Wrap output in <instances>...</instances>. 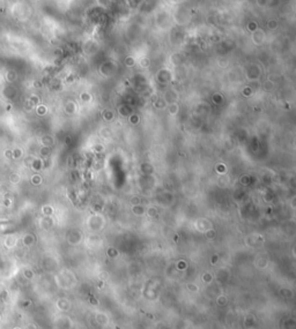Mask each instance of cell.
Instances as JSON below:
<instances>
[{
  "mask_svg": "<svg viewBox=\"0 0 296 329\" xmlns=\"http://www.w3.org/2000/svg\"><path fill=\"white\" fill-rule=\"evenodd\" d=\"M9 180H11L12 182H14V184H16V182H19V180H20L19 174H18V173H13V174L11 176V177H9Z\"/></svg>",
  "mask_w": 296,
  "mask_h": 329,
  "instance_id": "6da1fadb",
  "label": "cell"
},
{
  "mask_svg": "<svg viewBox=\"0 0 296 329\" xmlns=\"http://www.w3.org/2000/svg\"><path fill=\"white\" fill-rule=\"evenodd\" d=\"M12 157H13V158H20V157H21V152H20L19 149L13 150V152H12Z\"/></svg>",
  "mask_w": 296,
  "mask_h": 329,
  "instance_id": "7a4b0ae2",
  "label": "cell"
}]
</instances>
